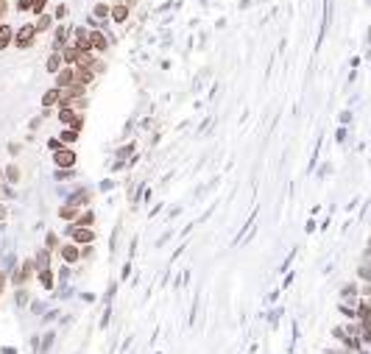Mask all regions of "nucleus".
<instances>
[{
  "mask_svg": "<svg viewBox=\"0 0 371 354\" xmlns=\"http://www.w3.org/2000/svg\"><path fill=\"white\" fill-rule=\"evenodd\" d=\"M92 198H95V190L89 184H81V187H76V190H70L67 196L62 198V204L76 206V209H87V206L92 204Z\"/></svg>",
  "mask_w": 371,
  "mask_h": 354,
  "instance_id": "f257e3e1",
  "label": "nucleus"
},
{
  "mask_svg": "<svg viewBox=\"0 0 371 354\" xmlns=\"http://www.w3.org/2000/svg\"><path fill=\"white\" fill-rule=\"evenodd\" d=\"M37 39H39V34H37V28H34V22H22L20 28L14 31V48L17 50H28V48H34L37 45Z\"/></svg>",
  "mask_w": 371,
  "mask_h": 354,
  "instance_id": "f03ea898",
  "label": "nucleus"
},
{
  "mask_svg": "<svg viewBox=\"0 0 371 354\" xmlns=\"http://www.w3.org/2000/svg\"><path fill=\"white\" fill-rule=\"evenodd\" d=\"M64 237H70V243H76V246H92L98 240V234H95V229H84V226L67 223L64 226Z\"/></svg>",
  "mask_w": 371,
  "mask_h": 354,
  "instance_id": "7ed1b4c3",
  "label": "nucleus"
},
{
  "mask_svg": "<svg viewBox=\"0 0 371 354\" xmlns=\"http://www.w3.org/2000/svg\"><path fill=\"white\" fill-rule=\"evenodd\" d=\"M70 31H73L70 22H56L51 28V50H62L64 45H70Z\"/></svg>",
  "mask_w": 371,
  "mask_h": 354,
  "instance_id": "20e7f679",
  "label": "nucleus"
},
{
  "mask_svg": "<svg viewBox=\"0 0 371 354\" xmlns=\"http://www.w3.org/2000/svg\"><path fill=\"white\" fill-rule=\"evenodd\" d=\"M51 156H53V165H56V168H76V165H79V153H76V148H70V145L56 148Z\"/></svg>",
  "mask_w": 371,
  "mask_h": 354,
  "instance_id": "39448f33",
  "label": "nucleus"
},
{
  "mask_svg": "<svg viewBox=\"0 0 371 354\" xmlns=\"http://www.w3.org/2000/svg\"><path fill=\"white\" fill-rule=\"evenodd\" d=\"M89 48H92L95 56H101V53L109 50V37H106V31H101V28H89Z\"/></svg>",
  "mask_w": 371,
  "mask_h": 354,
  "instance_id": "423d86ee",
  "label": "nucleus"
},
{
  "mask_svg": "<svg viewBox=\"0 0 371 354\" xmlns=\"http://www.w3.org/2000/svg\"><path fill=\"white\" fill-rule=\"evenodd\" d=\"M56 254L62 259V265H79L81 262V246H76V243H62Z\"/></svg>",
  "mask_w": 371,
  "mask_h": 354,
  "instance_id": "0eeeda50",
  "label": "nucleus"
},
{
  "mask_svg": "<svg viewBox=\"0 0 371 354\" xmlns=\"http://www.w3.org/2000/svg\"><path fill=\"white\" fill-rule=\"evenodd\" d=\"M109 20L117 25H126L131 20V9L126 3H109Z\"/></svg>",
  "mask_w": 371,
  "mask_h": 354,
  "instance_id": "6e6552de",
  "label": "nucleus"
},
{
  "mask_svg": "<svg viewBox=\"0 0 371 354\" xmlns=\"http://www.w3.org/2000/svg\"><path fill=\"white\" fill-rule=\"evenodd\" d=\"M0 181H3V184H9V187H17V184H20V181H22L20 165H17V162H9V165H6V168H3V179H0Z\"/></svg>",
  "mask_w": 371,
  "mask_h": 354,
  "instance_id": "1a4fd4ad",
  "label": "nucleus"
},
{
  "mask_svg": "<svg viewBox=\"0 0 371 354\" xmlns=\"http://www.w3.org/2000/svg\"><path fill=\"white\" fill-rule=\"evenodd\" d=\"M53 81H56V90H67V87H73L76 84V70L73 67H62L56 75H53Z\"/></svg>",
  "mask_w": 371,
  "mask_h": 354,
  "instance_id": "9d476101",
  "label": "nucleus"
},
{
  "mask_svg": "<svg viewBox=\"0 0 371 354\" xmlns=\"http://www.w3.org/2000/svg\"><path fill=\"white\" fill-rule=\"evenodd\" d=\"M34 276H37V285L45 287V290H53V287H56V270L53 268H42Z\"/></svg>",
  "mask_w": 371,
  "mask_h": 354,
  "instance_id": "9b49d317",
  "label": "nucleus"
},
{
  "mask_svg": "<svg viewBox=\"0 0 371 354\" xmlns=\"http://www.w3.org/2000/svg\"><path fill=\"white\" fill-rule=\"evenodd\" d=\"M134 151H137L134 140H123V143L115 148V162H129V159L134 156Z\"/></svg>",
  "mask_w": 371,
  "mask_h": 354,
  "instance_id": "f8f14e48",
  "label": "nucleus"
},
{
  "mask_svg": "<svg viewBox=\"0 0 371 354\" xmlns=\"http://www.w3.org/2000/svg\"><path fill=\"white\" fill-rule=\"evenodd\" d=\"M79 115H81V112H76L73 106H56V120H59V126H62V128L70 126Z\"/></svg>",
  "mask_w": 371,
  "mask_h": 354,
  "instance_id": "ddd939ff",
  "label": "nucleus"
},
{
  "mask_svg": "<svg viewBox=\"0 0 371 354\" xmlns=\"http://www.w3.org/2000/svg\"><path fill=\"white\" fill-rule=\"evenodd\" d=\"M59 98H62V90H56V87H51V90H45L42 92V109H47V112H53L56 109V103H59Z\"/></svg>",
  "mask_w": 371,
  "mask_h": 354,
  "instance_id": "4468645a",
  "label": "nucleus"
},
{
  "mask_svg": "<svg viewBox=\"0 0 371 354\" xmlns=\"http://www.w3.org/2000/svg\"><path fill=\"white\" fill-rule=\"evenodd\" d=\"M31 259H34V268H37V270H42V268H53V254L47 251V249H42V246L37 249V254H34Z\"/></svg>",
  "mask_w": 371,
  "mask_h": 354,
  "instance_id": "2eb2a0df",
  "label": "nucleus"
},
{
  "mask_svg": "<svg viewBox=\"0 0 371 354\" xmlns=\"http://www.w3.org/2000/svg\"><path fill=\"white\" fill-rule=\"evenodd\" d=\"M79 179V170L76 168H56L53 170V181L56 184H67V181H76Z\"/></svg>",
  "mask_w": 371,
  "mask_h": 354,
  "instance_id": "dca6fc26",
  "label": "nucleus"
},
{
  "mask_svg": "<svg viewBox=\"0 0 371 354\" xmlns=\"http://www.w3.org/2000/svg\"><path fill=\"white\" fill-rule=\"evenodd\" d=\"M357 298H360V285H355V282H346V285L340 287V302L355 304Z\"/></svg>",
  "mask_w": 371,
  "mask_h": 354,
  "instance_id": "f3484780",
  "label": "nucleus"
},
{
  "mask_svg": "<svg viewBox=\"0 0 371 354\" xmlns=\"http://www.w3.org/2000/svg\"><path fill=\"white\" fill-rule=\"evenodd\" d=\"M73 70H76V84L87 87V90H89V84H95V78H98V75L92 73V67H73Z\"/></svg>",
  "mask_w": 371,
  "mask_h": 354,
  "instance_id": "a211bd4d",
  "label": "nucleus"
},
{
  "mask_svg": "<svg viewBox=\"0 0 371 354\" xmlns=\"http://www.w3.org/2000/svg\"><path fill=\"white\" fill-rule=\"evenodd\" d=\"M56 137H59V143H62V145H70V148H73V145L81 140V134L76 131V128L64 126V128H59V134H56Z\"/></svg>",
  "mask_w": 371,
  "mask_h": 354,
  "instance_id": "6ab92c4d",
  "label": "nucleus"
},
{
  "mask_svg": "<svg viewBox=\"0 0 371 354\" xmlns=\"http://www.w3.org/2000/svg\"><path fill=\"white\" fill-rule=\"evenodd\" d=\"M62 67H64V62H62V53H59V50H51V53H47V59H45V70H47V73H51V75H56Z\"/></svg>",
  "mask_w": 371,
  "mask_h": 354,
  "instance_id": "aec40b11",
  "label": "nucleus"
},
{
  "mask_svg": "<svg viewBox=\"0 0 371 354\" xmlns=\"http://www.w3.org/2000/svg\"><path fill=\"white\" fill-rule=\"evenodd\" d=\"M11 42H14V28H11L9 22H0V53L9 50Z\"/></svg>",
  "mask_w": 371,
  "mask_h": 354,
  "instance_id": "412c9836",
  "label": "nucleus"
},
{
  "mask_svg": "<svg viewBox=\"0 0 371 354\" xmlns=\"http://www.w3.org/2000/svg\"><path fill=\"white\" fill-rule=\"evenodd\" d=\"M59 246H62V237H59V232H56V229H47V232H45V243H42V249H47L51 254H56V251H59Z\"/></svg>",
  "mask_w": 371,
  "mask_h": 354,
  "instance_id": "4be33fe9",
  "label": "nucleus"
},
{
  "mask_svg": "<svg viewBox=\"0 0 371 354\" xmlns=\"http://www.w3.org/2000/svg\"><path fill=\"white\" fill-rule=\"evenodd\" d=\"M73 226H84V229H95V212L89 209V206H87V209H81V212H79V217H76V221H73Z\"/></svg>",
  "mask_w": 371,
  "mask_h": 354,
  "instance_id": "5701e85b",
  "label": "nucleus"
},
{
  "mask_svg": "<svg viewBox=\"0 0 371 354\" xmlns=\"http://www.w3.org/2000/svg\"><path fill=\"white\" fill-rule=\"evenodd\" d=\"M62 62H64V67H76V62H79V50L73 48V45H64L62 50Z\"/></svg>",
  "mask_w": 371,
  "mask_h": 354,
  "instance_id": "b1692460",
  "label": "nucleus"
},
{
  "mask_svg": "<svg viewBox=\"0 0 371 354\" xmlns=\"http://www.w3.org/2000/svg\"><path fill=\"white\" fill-rule=\"evenodd\" d=\"M53 25H56V22H53V17L47 14V11H45V14H39V17H37V22H34V28H37V34H45V31H51Z\"/></svg>",
  "mask_w": 371,
  "mask_h": 354,
  "instance_id": "393cba45",
  "label": "nucleus"
},
{
  "mask_svg": "<svg viewBox=\"0 0 371 354\" xmlns=\"http://www.w3.org/2000/svg\"><path fill=\"white\" fill-rule=\"evenodd\" d=\"M79 212H81V209H76V206L59 204V221H67V223H73L76 217H79Z\"/></svg>",
  "mask_w": 371,
  "mask_h": 354,
  "instance_id": "a878e982",
  "label": "nucleus"
},
{
  "mask_svg": "<svg viewBox=\"0 0 371 354\" xmlns=\"http://www.w3.org/2000/svg\"><path fill=\"white\" fill-rule=\"evenodd\" d=\"M31 302V293H28V287H14V304L17 307H28Z\"/></svg>",
  "mask_w": 371,
  "mask_h": 354,
  "instance_id": "bb28decb",
  "label": "nucleus"
},
{
  "mask_svg": "<svg viewBox=\"0 0 371 354\" xmlns=\"http://www.w3.org/2000/svg\"><path fill=\"white\" fill-rule=\"evenodd\" d=\"M17 265H20V259H17V254H9V257H6V262H3V274H14L17 270Z\"/></svg>",
  "mask_w": 371,
  "mask_h": 354,
  "instance_id": "cd10ccee",
  "label": "nucleus"
},
{
  "mask_svg": "<svg viewBox=\"0 0 371 354\" xmlns=\"http://www.w3.org/2000/svg\"><path fill=\"white\" fill-rule=\"evenodd\" d=\"M67 11H70V9H67V3H56V9H53V14H51V17H53V22H64Z\"/></svg>",
  "mask_w": 371,
  "mask_h": 354,
  "instance_id": "c85d7f7f",
  "label": "nucleus"
},
{
  "mask_svg": "<svg viewBox=\"0 0 371 354\" xmlns=\"http://www.w3.org/2000/svg\"><path fill=\"white\" fill-rule=\"evenodd\" d=\"M338 312H340L343 318H349V321H355V318H357L355 304H346V302H340V304H338Z\"/></svg>",
  "mask_w": 371,
  "mask_h": 354,
  "instance_id": "c756f323",
  "label": "nucleus"
},
{
  "mask_svg": "<svg viewBox=\"0 0 371 354\" xmlns=\"http://www.w3.org/2000/svg\"><path fill=\"white\" fill-rule=\"evenodd\" d=\"M14 198H17V190H14V187H9V184L0 187V201H14Z\"/></svg>",
  "mask_w": 371,
  "mask_h": 354,
  "instance_id": "7c9ffc66",
  "label": "nucleus"
},
{
  "mask_svg": "<svg viewBox=\"0 0 371 354\" xmlns=\"http://www.w3.org/2000/svg\"><path fill=\"white\" fill-rule=\"evenodd\" d=\"M45 310H47L45 302H37V298H34V302H28V312H31V315H42Z\"/></svg>",
  "mask_w": 371,
  "mask_h": 354,
  "instance_id": "2f4dec72",
  "label": "nucleus"
},
{
  "mask_svg": "<svg viewBox=\"0 0 371 354\" xmlns=\"http://www.w3.org/2000/svg\"><path fill=\"white\" fill-rule=\"evenodd\" d=\"M47 3H51V0H34V3H31V14H34V17H39V14H45V9H47Z\"/></svg>",
  "mask_w": 371,
  "mask_h": 354,
  "instance_id": "473e14b6",
  "label": "nucleus"
},
{
  "mask_svg": "<svg viewBox=\"0 0 371 354\" xmlns=\"http://www.w3.org/2000/svg\"><path fill=\"white\" fill-rule=\"evenodd\" d=\"M31 3H34V0H14L17 14H28V11H31Z\"/></svg>",
  "mask_w": 371,
  "mask_h": 354,
  "instance_id": "72a5a7b5",
  "label": "nucleus"
},
{
  "mask_svg": "<svg viewBox=\"0 0 371 354\" xmlns=\"http://www.w3.org/2000/svg\"><path fill=\"white\" fill-rule=\"evenodd\" d=\"M6 151H9L11 159H17V156H20V151H22V143H9V145H6Z\"/></svg>",
  "mask_w": 371,
  "mask_h": 354,
  "instance_id": "f704fd0d",
  "label": "nucleus"
},
{
  "mask_svg": "<svg viewBox=\"0 0 371 354\" xmlns=\"http://www.w3.org/2000/svg\"><path fill=\"white\" fill-rule=\"evenodd\" d=\"M357 274H360V279H363V285L371 279V274H368V262H360V268H357Z\"/></svg>",
  "mask_w": 371,
  "mask_h": 354,
  "instance_id": "c9c22d12",
  "label": "nucleus"
},
{
  "mask_svg": "<svg viewBox=\"0 0 371 354\" xmlns=\"http://www.w3.org/2000/svg\"><path fill=\"white\" fill-rule=\"evenodd\" d=\"M9 212H11V209H9V204L0 201V226H3L6 221H9Z\"/></svg>",
  "mask_w": 371,
  "mask_h": 354,
  "instance_id": "e433bc0d",
  "label": "nucleus"
},
{
  "mask_svg": "<svg viewBox=\"0 0 371 354\" xmlns=\"http://www.w3.org/2000/svg\"><path fill=\"white\" fill-rule=\"evenodd\" d=\"M42 120H45V117H42V115H37V117H31V123H28V131L34 134V131H37V128L42 126Z\"/></svg>",
  "mask_w": 371,
  "mask_h": 354,
  "instance_id": "4c0bfd02",
  "label": "nucleus"
},
{
  "mask_svg": "<svg viewBox=\"0 0 371 354\" xmlns=\"http://www.w3.org/2000/svg\"><path fill=\"white\" fill-rule=\"evenodd\" d=\"M98 190H101V193H109V190H115V181H112V179H104V181H101V184H98Z\"/></svg>",
  "mask_w": 371,
  "mask_h": 354,
  "instance_id": "58836bf2",
  "label": "nucleus"
},
{
  "mask_svg": "<svg viewBox=\"0 0 371 354\" xmlns=\"http://www.w3.org/2000/svg\"><path fill=\"white\" fill-rule=\"evenodd\" d=\"M6 287H9V274H3V270H0V296L6 293Z\"/></svg>",
  "mask_w": 371,
  "mask_h": 354,
  "instance_id": "ea45409f",
  "label": "nucleus"
},
{
  "mask_svg": "<svg viewBox=\"0 0 371 354\" xmlns=\"http://www.w3.org/2000/svg\"><path fill=\"white\" fill-rule=\"evenodd\" d=\"M293 257H296V251H290V254H288V259H285V262L279 265V270H288V268H290V262H293Z\"/></svg>",
  "mask_w": 371,
  "mask_h": 354,
  "instance_id": "a19ab883",
  "label": "nucleus"
},
{
  "mask_svg": "<svg viewBox=\"0 0 371 354\" xmlns=\"http://www.w3.org/2000/svg\"><path fill=\"white\" fill-rule=\"evenodd\" d=\"M129 276H131V262H126V265H123V270H120V279L126 282Z\"/></svg>",
  "mask_w": 371,
  "mask_h": 354,
  "instance_id": "79ce46f5",
  "label": "nucleus"
},
{
  "mask_svg": "<svg viewBox=\"0 0 371 354\" xmlns=\"http://www.w3.org/2000/svg\"><path fill=\"white\" fill-rule=\"evenodd\" d=\"M47 148H51V151L62 148V143H59V137H51V140H47Z\"/></svg>",
  "mask_w": 371,
  "mask_h": 354,
  "instance_id": "37998d69",
  "label": "nucleus"
},
{
  "mask_svg": "<svg viewBox=\"0 0 371 354\" xmlns=\"http://www.w3.org/2000/svg\"><path fill=\"white\" fill-rule=\"evenodd\" d=\"M126 168H129L126 162H115V165H112V173H123Z\"/></svg>",
  "mask_w": 371,
  "mask_h": 354,
  "instance_id": "c03bdc74",
  "label": "nucleus"
},
{
  "mask_svg": "<svg viewBox=\"0 0 371 354\" xmlns=\"http://www.w3.org/2000/svg\"><path fill=\"white\" fill-rule=\"evenodd\" d=\"M346 123H352V112H340V126H346Z\"/></svg>",
  "mask_w": 371,
  "mask_h": 354,
  "instance_id": "a18cd8bd",
  "label": "nucleus"
},
{
  "mask_svg": "<svg viewBox=\"0 0 371 354\" xmlns=\"http://www.w3.org/2000/svg\"><path fill=\"white\" fill-rule=\"evenodd\" d=\"M335 137H338V143H346V126H340V128H338V134H335Z\"/></svg>",
  "mask_w": 371,
  "mask_h": 354,
  "instance_id": "49530a36",
  "label": "nucleus"
},
{
  "mask_svg": "<svg viewBox=\"0 0 371 354\" xmlns=\"http://www.w3.org/2000/svg\"><path fill=\"white\" fill-rule=\"evenodd\" d=\"M6 11H9V0H0V20H3Z\"/></svg>",
  "mask_w": 371,
  "mask_h": 354,
  "instance_id": "de8ad7c7",
  "label": "nucleus"
},
{
  "mask_svg": "<svg viewBox=\"0 0 371 354\" xmlns=\"http://www.w3.org/2000/svg\"><path fill=\"white\" fill-rule=\"evenodd\" d=\"M293 279H296V274H288V276H285V282H282V290H285V287H288V285H290V282H293Z\"/></svg>",
  "mask_w": 371,
  "mask_h": 354,
  "instance_id": "09e8293b",
  "label": "nucleus"
},
{
  "mask_svg": "<svg viewBox=\"0 0 371 354\" xmlns=\"http://www.w3.org/2000/svg\"><path fill=\"white\" fill-rule=\"evenodd\" d=\"M0 354H17V349H11V346H3V349H0Z\"/></svg>",
  "mask_w": 371,
  "mask_h": 354,
  "instance_id": "8fccbe9b",
  "label": "nucleus"
},
{
  "mask_svg": "<svg viewBox=\"0 0 371 354\" xmlns=\"http://www.w3.org/2000/svg\"><path fill=\"white\" fill-rule=\"evenodd\" d=\"M0 187H3V181H0Z\"/></svg>",
  "mask_w": 371,
  "mask_h": 354,
  "instance_id": "3c124183",
  "label": "nucleus"
}]
</instances>
